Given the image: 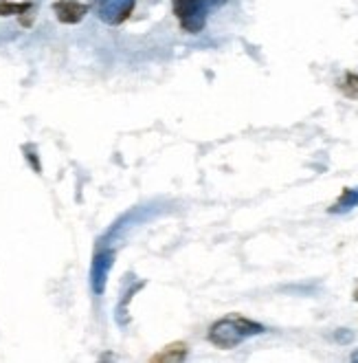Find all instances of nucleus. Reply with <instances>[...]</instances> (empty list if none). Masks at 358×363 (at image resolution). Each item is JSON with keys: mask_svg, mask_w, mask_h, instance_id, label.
<instances>
[{"mask_svg": "<svg viewBox=\"0 0 358 363\" xmlns=\"http://www.w3.org/2000/svg\"><path fill=\"white\" fill-rule=\"evenodd\" d=\"M137 0H91V9L95 11V16L101 20L103 25H123L134 11Z\"/></svg>", "mask_w": 358, "mask_h": 363, "instance_id": "obj_3", "label": "nucleus"}, {"mask_svg": "<svg viewBox=\"0 0 358 363\" xmlns=\"http://www.w3.org/2000/svg\"><path fill=\"white\" fill-rule=\"evenodd\" d=\"M185 359H187V346L185 344H170L152 357V361H156V363H167V361L172 363V361H185Z\"/></svg>", "mask_w": 358, "mask_h": 363, "instance_id": "obj_6", "label": "nucleus"}, {"mask_svg": "<svg viewBox=\"0 0 358 363\" xmlns=\"http://www.w3.org/2000/svg\"><path fill=\"white\" fill-rule=\"evenodd\" d=\"M172 9L183 31L200 33L204 29L209 11V5L204 0H172Z\"/></svg>", "mask_w": 358, "mask_h": 363, "instance_id": "obj_2", "label": "nucleus"}, {"mask_svg": "<svg viewBox=\"0 0 358 363\" xmlns=\"http://www.w3.org/2000/svg\"><path fill=\"white\" fill-rule=\"evenodd\" d=\"M23 152H25V157H27V161L31 163V167H33V172H42V165H40V161H37V155H35V147L33 145H25L23 147Z\"/></svg>", "mask_w": 358, "mask_h": 363, "instance_id": "obj_10", "label": "nucleus"}, {"mask_svg": "<svg viewBox=\"0 0 358 363\" xmlns=\"http://www.w3.org/2000/svg\"><path fill=\"white\" fill-rule=\"evenodd\" d=\"M341 89L347 97H354L358 99V75H345V79L341 82Z\"/></svg>", "mask_w": 358, "mask_h": 363, "instance_id": "obj_9", "label": "nucleus"}, {"mask_svg": "<svg viewBox=\"0 0 358 363\" xmlns=\"http://www.w3.org/2000/svg\"><path fill=\"white\" fill-rule=\"evenodd\" d=\"M204 3H207L209 7H220V5L226 3V0H204Z\"/></svg>", "mask_w": 358, "mask_h": 363, "instance_id": "obj_11", "label": "nucleus"}, {"mask_svg": "<svg viewBox=\"0 0 358 363\" xmlns=\"http://www.w3.org/2000/svg\"><path fill=\"white\" fill-rule=\"evenodd\" d=\"M88 9L91 7L79 0H55L53 3V13L62 25H79L88 16Z\"/></svg>", "mask_w": 358, "mask_h": 363, "instance_id": "obj_5", "label": "nucleus"}, {"mask_svg": "<svg viewBox=\"0 0 358 363\" xmlns=\"http://www.w3.org/2000/svg\"><path fill=\"white\" fill-rule=\"evenodd\" d=\"M31 9H33L31 3H11V0H0V16H3V18H9V16L23 18Z\"/></svg>", "mask_w": 358, "mask_h": 363, "instance_id": "obj_8", "label": "nucleus"}, {"mask_svg": "<svg viewBox=\"0 0 358 363\" xmlns=\"http://www.w3.org/2000/svg\"><path fill=\"white\" fill-rule=\"evenodd\" d=\"M354 300L358 302V289H356V293H354Z\"/></svg>", "mask_w": 358, "mask_h": 363, "instance_id": "obj_13", "label": "nucleus"}, {"mask_svg": "<svg viewBox=\"0 0 358 363\" xmlns=\"http://www.w3.org/2000/svg\"><path fill=\"white\" fill-rule=\"evenodd\" d=\"M112 264H115V251L112 249H103L95 255L93 267H91V286H93L95 295H103V291H106Z\"/></svg>", "mask_w": 358, "mask_h": 363, "instance_id": "obj_4", "label": "nucleus"}, {"mask_svg": "<svg viewBox=\"0 0 358 363\" xmlns=\"http://www.w3.org/2000/svg\"><path fill=\"white\" fill-rule=\"evenodd\" d=\"M352 361H358V350H356V352L352 354Z\"/></svg>", "mask_w": 358, "mask_h": 363, "instance_id": "obj_12", "label": "nucleus"}, {"mask_svg": "<svg viewBox=\"0 0 358 363\" xmlns=\"http://www.w3.org/2000/svg\"><path fill=\"white\" fill-rule=\"evenodd\" d=\"M354 207H358V189H343V194L330 207V211L332 213H345Z\"/></svg>", "mask_w": 358, "mask_h": 363, "instance_id": "obj_7", "label": "nucleus"}, {"mask_svg": "<svg viewBox=\"0 0 358 363\" xmlns=\"http://www.w3.org/2000/svg\"><path fill=\"white\" fill-rule=\"evenodd\" d=\"M264 330L266 328L262 324H258V322H253V319H246V317H240V315H229V317L218 319L216 324H212L207 339L212 341L216 348L231 350V348L244 344L246 339L262 335Z\"/></svg>", "mask_w": 358, "mask_h": 363, "instance_id": "obj_1", "label": "nucleus"}]
</instances>
